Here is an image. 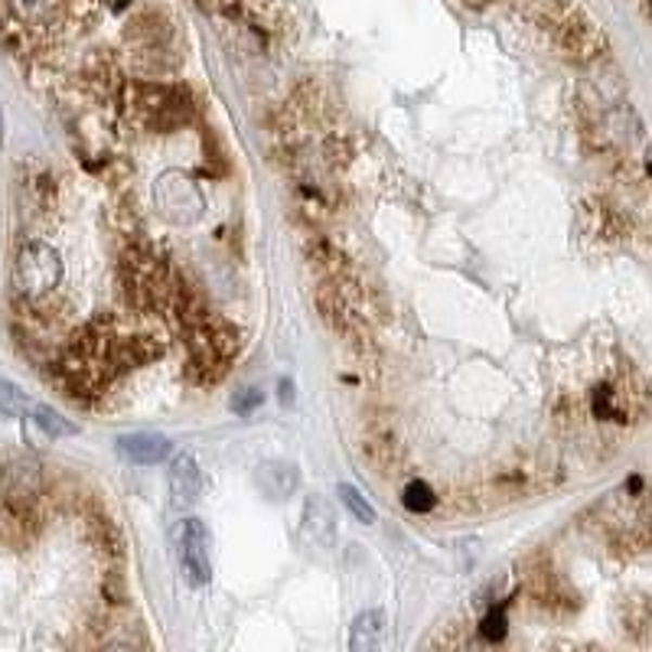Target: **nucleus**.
Segmentation results:
<instances>
[{"label": "nucleus", "mask_w": 652, "mask_h": 652, "mask_svg": "<svg viewBox=\"0 0 652 652\" xmlns=\"http://www.w3.org/2000/svg\"><path fill=\"white\" fill-rule=\"evenodd\" d=\"M63 281V258L47 242H27L14 261V287L27 301H40L53 294Z\"/></svg>", "instance_id": "1"}, {"label": "nucleus", "mask_w": 652, "mask_h": 652, "mask_svg": "<svg viewBox=\"0 0 652 652\" xmlns=\"http://www.w3.org/2000/svg\"><path fill=\"white\" fill-rule=\"evenodd\" d=\"M131 108L144 125L164 131V128H177L190 118V95L177 86L138 82V86H131Z\"/></svg>", "instance_id": "2"}, {"label": "nucleus", "mask_w": 652, "mask_h": 652, "mask_svg": "<svg viewBox=\"0 0 652 652\" xmlns=\"http://www.w3.org/2000/svg\"><path fill=\"white\" fill-rule=\"evenodd\" d=\"M554 34H558V47H561L571 60L590 63V60H597V56L606 53V37H603V30H600L584 11L567 8V14L554 24Z\"/></svg>", "instance_id": "3"}, {"label": "nucleus", "mask_w": 652, "mask_h": 652, "mask_svg": "<svg viewBox=\"0 0 652 652\" xmlns=\"http://www.w3.org/2000/svg\"><path fill=\"white\" fill-rule=\"evenodd\" d=\"M177 558L183 567V577L196 587H203L213 574L209 564V532L200 519H183L177 528Z\"/></svg>", "instance_id": "4"}, {"label": "nucleus", "mask_w": 652, "mask_h": 652, "mask_svg": "<svg viewBox=\"0 0 652 652\" xmlns=\"http://www.w3.org/2000/svg\"><path fill=\"white\" fill-rule=\"evenodd\" d=\"M301 541L314 551H330L336 545V512L323 496H310L301 519Z\"/></svg>", "instance_id": "5"}, {"label": "nucleus", "mask_w": 652, "mask_h": 652, "mask_svg": "<svg viewBox=\"0 0 652 652\" xmlns=\"http://www.w3.org/2000/svg\"><path fill=\"white\" fill-rule=\"evenodd\" d=\"M167 483H170L174 506H193L203 496V470H200L196 457L180 453L167 470Z\"/></svg>", "instance_id": "6"}, {"label": "nucleus", "mask_w": 652, "mask_h": 652, "mask_svg": "<svg viewBox=\"0 0 652 652\" xmlns=\"http://www.w3.org/2000/svg\"><path fill=\"white\" fill-rule=\"evenodd\" d=\"M170 450H174V444H170L167 437H161V434L141 431V434H125V437H118V453H122L125 460H131V463L154 466V463H164V460L170 457Z\"/></svg>", "instance_id": "7"}, {"label": "nucleus", "mask_w": 652, "mask_h": 652, "mask_svg": "<svg viewBox=\"0 0 652 652\" xmlns=\"http://www.w3.org/2000/svg\"><path fill=\"white\" fill-rule=\"evenodd\" d=\"M255 480H258V486H261L265 496H271V499H287V496L297 489L301 473H297V466L287 463V460H265V463H258Z\"/></svg>", "instance_id": "8"}, {"label": "nucleus", "mask_w": 652, "mask_h": 652, "mask_svg": "<svg viewBox=\"0 0 652 652\" xmlns=\"http://www.w3.org/2000/svg\"><path fill=\"white\" fill-rule=\"evenodd\" d=\"M385 629H388V619H385V610H366L356 616L353 623V632H349V645L353 652H375L382 649L385 642Z\"/></svg>", "instance_id": "9"}, {"label": "nucleus", "mask_w": 652, "mask_h": 652, "mask_svg": "<svg viewBox=\"0 0 652 652\" xmlns=\"http://www.w3.org/2000/svg\"><path fill=\"white\" fill-rule=\"evenodd\" d=\"M30 418H34V424H37L47 437H53V440L79 434V427H76L69 418H63L56 408H50V405H34V408H30Z\"/></svg>", "instance_id": "10"}, {"label": "nucleus", "mask_w": 652, "mask_h": 652, "mask_svg": "<svg viewBox=\"0 0 652 652\" xmlns=\"http://www.w3.org/2000/svg\"><path fill=\"white\" fill-rule=\"evenodd\" d=\"M34 401L27 398V392L8 379H0V414L4 418H21V414H30Z\"/></svg>", "instance_id": "11"}, {"label": "nucleus", "mask_w": 652, "mask_h": 652, "mask_svg": "<svg viewBox=\"0 0 652 652\" xmlns=\"http://www.w3.org/2000/svg\"><path fill=\"white\" fill-rule=\"evenodd\" d=\"M340 499H343V506L356 515V522H362V525H372V522H375V509H372V502H369L356 486L340 483Z\"/></svg>", "instance_id": "12"}, {"label": "nucleus", "mask_w": 652, "mask_h": 652, "mask_svg": "<svg viewBox=\"0 0 652 652\" xmlns=\"http://www.w3.org/2000/svg\"><path fill=\"white\" fill-rule=\"evenodd\" d=\"M401 502H405L411 512H427V509H434V489H431L427 483L414 480V483H408V486H405V496H401Z\"/></svg>", "instance_id": "13"}, {"label": "nucleus", "mask_w": 652, "mask_h": 652, "mask_svg": "<svg viewBox=\"0 0 652 652\" xmlns=\"http://www.w3.org/2000/svg\"><path fill=\"white\" fill-rule=\"evenodd\" d=\"M480 632L489 639V642H499L502 636H506V616L499 613V610H493V613H486V619H483V626H480Z\"/></svg>", "instance_id": "14"}, {"label": "nucleus", "mask_w": 652, "mask_h": 652, "mask_svg": "<svg viewBox=\"0 0 652 652\" xmlns=\"http://www.w3.org/2000/svg\"><path fill=\"white\" fill-rule=\"evenodd\" d=\"M258 401H261V395L248 388V395H239V398L232 401V408H235V411H252V408H255Z\"/></svg>", "instance_id": "15"}, {"label": "nucleus", "mask_w": 652, "mask_h": 652, "mask_svg": "<svg viewBox=\"0 0 652 652\" xmlns=\"http://www.w3.org/2000/svg\"><path fill=\"white\" fill-rule=\"evenodd\" d=\"M0 141H4V115H0Z\"/></svg>", "instance_id": "16"}]
</instances>
